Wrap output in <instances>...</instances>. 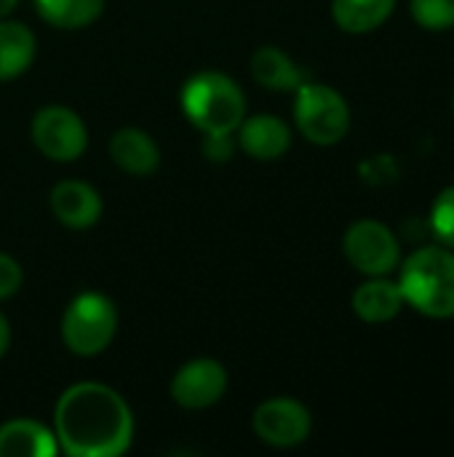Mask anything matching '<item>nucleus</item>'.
Here are the masks:
<instances>
[{
    "instance_id": "obj_1",
    "label": "nucleus",
    "mask_w": 454,
    "mask_h": 457,
    "mask_svg": "<svg viewBox=\"0 0 454 457\" xmlns=\"http://www.w3.org/2000/svg\"><path fill=\"white\" fill-rule=\"evenodd\" d=\"M51 428L64 455L120 457L134 442V412L115 388L83 380L62 391Z\"/></svg>"
},
{
    "instance_id": "obj_2",
    "label": "nucleus",
    "mask_w": 454,
    "mask_h": 457,
    "mask_svg": "<svg viewBox=\"0 0 454 457\" xmlns=\"http://www.w3.org/2000/svg\"><path fill=\"white\" fill-rule=\"evenodd\" d=\"M185 118L201 134H235L246 118V96L238 80L219 70H201L190 75L179 91Z\"/></svg>"
},
{
    "instance_id": "obj_3",
    "label": "nucleus",
    "mask_w": 454,
    "mask_h": 457,
    "mask_svg": "<svg viewBox=\"0 0 454 457\" xmlns=\"http://www.w3.org/2000/svg\"><path fill=\"white\" fill-rule=\"evenodd\" d=\"M404 303L428 319H454V249L420 246L399 276Z\"/></svg>"
},
{
    "instance_id": "obj_4",
    "label": "nucleus",
    "mask_w": 454,
    "mask_h": 457,
    "mask_svg": "<svg viewBox=\"0 0 454 457\" xmlns=\"http://www.w3.org/2000/svg\"><path fill=\"white\" fill-rule=\"evenodd\" d=\"M118 308L102 292H80L62 313L59 335L72 356L94 359L104 353L118 335Z\"/></svg>"
},
{
    "instance_id": "obj_5",
    "label": "nucleus",
    "mask_w": 454,
    "mask_h": 457,
    "mask_svg": "<svg viewBox=\"0 0 454 457\" xmlns=\"http://www.w3.org/2000/svg\"><path fill=\"white\" fill-rule=\"evenodd\" d=\"M294 123L310 145L332 147L351 131V107L337 88L305 80L294 91Z\"/></svg>"
},
{
    "instance_id": "obj_6",
    "label": "nucleus",
    "mask_w": 454,
    "mask_h": 457,
    "mask_svg": "<svg viewBox=\"0 0 454 457\" xmlns=\"http://www.w3.org/2000/svg\"><path fill=\"white\" fill-rule=\"evenodd\" d=\"M29 137L40 155L54 163H72L88 147V129L83 118L67 104H45L32 115Z\"/></svg>"
},
{
    "instance_id": "obj_7",
    "label": "nucleus",
    "mask_w": 454,
    "mask_h": 457,
    "mask_svg": "<svg viewBox=\"0 0 454 457\" xmlns=\"http://www.w3.org/2000/svg\"><path fill=\"white\" fill-rule=\"evenodd\" d=\"M348 262L364 276H391L401 262L396 233L380 220H356L343 238Z\"/></svg>"
},
{
    "instance_id": "obj_8",
    "label": "nucleus",
    "mask_w": 454,
    "mask_h": 457,
    "mask_svg": "<svg viewBox=\"0 0 454 457\" xmlns=\"http://www.w3.org/2000/svg\"><path fill=\"white\" fill-rule=\"evenodd\" d=\"M254 436L276 450H292L308 442L313 431L310 410L292 396H273L262 402L252 415Z\"/></svg>"
},
{
    "instance_id": "obj_9",
    "label": "nucleus",
    "mask_w": 454,
    "mask_h": 457,
    "mask_svg": "<svg viewBox=\"0 0 454 457\" xmlns=\"http://www.w3.org/2000/svg\"><path fill=\"white\" fill-rule=\"evenodd\" d=\"M230 378L222 361L217 359H193L187 364H182L169 386L171 399L190 412H201L209 410L214 404L222 402V396L227 394Z\"/></svg>"
},
{
    "instance_id": "obj_10",
    "label": "nucleus",
    "mask_w": 454,
    "mask_h": 457,
    "mask_svg": "<svg viewBox=\"0 0 454 457\" xmlns=\"http://www.w3.org/2000/svg\"><path fill=\"white\" fill-rule=\"evenodd\" d=\"M48 206H51V214L59 220V225H64L67 230H88L104 214L102 195L96 193L94 185H88L83 179L56 182L51 187Z\"/></svg>"
},
{
    "instance_id": "obj_11",
    "label": "nucleus",
    "mask_w": 454,
    "mask_h": 457,
    "mask_svg": "<svg viewBox=\"0 0 454 457\" xmlns=\"http://www.w3.org/2000/svg\"><path fill=\"white\" fill-rule=\"evenodd\" d=\"M238 147L254 161H278L292 147V129L286 120L270 112L246 115L235 129Z\"/></svg>"
},
{
    "instance_id": "obj_12",
    "label": "nucleus",
    "mask_w": 454,
    "mask_h": 457,
    "mask_svg": "<svg viewBox=\"0 0 454 457\" xmlns=\"http://www.w3.org/2000/svg\"><path fill=\"white\" fill-rule=\"evenodd\" d=\"M110 158L112 163L131 174V177H150L161 166V147L158 142L136 126H123L110 137Z\"/></svg>"
},
{
    "instance_id": "obj_13",
    "label": "nucleus",
    "mask_w": 454,
    "mask_h": 457,
    "mask_svg": "<svg viewBox=\"0 0 454 457\" xmlns=\"http://www.w3.org/2000/svg\"><path fill=\"white\" fill-rule=\"evenodd\" d=\"M56 455H59V445L51 426L32 418H13L0 426V457Z\"/></svg>"
},
{
    "instance_id": "obj_14",
    "label": "nucleus",
    "mask_w": 454,
    "mask_h": 457,
    "mask_svg": "<svg viewBox=\"0 0 454 457\" xmlns=\"http://www.w3.org/2000/svg\"><path fill=\"white\" fill-rule=\"evenodd\" d=\"M353 313L367 324H385L393 321L404 311V295L396 281H388L385 276H369L356 292H353Z\"/></svg>"
},
{
    "instance_id": "obj_15",
    "label": "nucleus",
    "mask_w": 454,
    "mask_h": 457,
    "mask_svg": "<svg viewBox=\"0 0 454 457\" xmlns=\"http://www.w3.org/2000/svg\"><path fill=\"white\" fill-rule=\"evenodd\" d=\"M252 78L270 91H297L305 83L302 67L278 46H260L249 59Z\"/></svg>"
},
{
    "instance_id": "obj_16",
    "label": "nucleus",
    "mask_w": 454,
    "mask_h": 457,
    "mask_svg": "<svg viewBox=\"0 0 454 457\" xmlns=\"http://www.w3.org/2000/svg\"><path fill=\"white\" fill-rule=\"evenodd\" d=\"M37 54L35 32L24 21L0 19V83L21 78Z\"/></svg>"
},
{
    "instance_id": "obj_17",
    "label": "nucleus",
    "mask_w": 454,
    "mask_h": 457,
    "mask_svg": "<svg viewBox=\"0 0 454 457\" xmlns=\"http://www.w3.org/2000/svg\"><path fill=\"white\" fill-rule=\"evenodd\" d=\"M396 0H332V19L348 35L375 32L393 13Z\"/></svg>"
},
{
    "instance_id": "obj_18",
    "label": "nucleus",
    "mask_w": 454,
    "mask_h": 457,
    "mask_svg": "<svg viewBox=\"0 0 454 457\" xmlns=\"http://www.w3.org/2000/svg\"><path fill=\"white\" fill-rule=\"evenodd\" d=\"M107 0H32L37 16L56 29H83L94 24Z\"/></svg>"
},
{
    "instance_id": "obj_19",
    "label": "nucleus",
    "mask_w": 454,
    "mask_h": 457,
    "mask_svg": "<svg viewBox=\"0 0 454 457\" xmlns=\"http://www.w3.org/2000/svg\"><path fill=\"white\" fill-rule=\"evenodd\" d=\"M409 11L412 19L431 32L454 27V0H409Z\"/></svg>"
},
{
    "instance_id": "obj_20",
    "label": "nucleus",
    "mask_w": 454,
    "mask_h": 457,
    "mask_svg": "<svg viewBox=\"0 0 454 457\" xmlns=\"http://www.w3.org/2000/svg\"><path fill=\"white\" fill-rule=\"evenodd\" d=\"M431 230L433 236L444 244L454 249V185L442 190L439 198L433 201V209H431Z\"/></svg>"
},
{
    "instance_id": "obj_21",
    "label": "nucleus",
    "mask_w": 454,
    "mask_h": 457,
    "mask_svg": "<svg viewBox=\"0 0 454 457\" xmlns=\"http://www.w3.org/2000/svg\"><path fill=\"white\" fill-rule=\"evenodd\" d=\"M21 284H24V270H21V265H19L11 254L0 252V300L13 297V295L21 289Z\"/></svg>"
},
{
    "instance_id": "obj_22",
    "label": "nucleus",
    "mask_w": 454,
    "mask_h": 457,
    "mask_svg": "<svg viewBox=\"0 0 454 457\" xmlns=\"http://www.w3.org/2000/svg\"><path fill=\"white\" fill-rule=\"evenodd\" d=\"M235 150V142H233V134H203V155L209 161H227Z\"/></svg>"
},
{
    "instance_id": "obj_23",
    "label": "nucleus",
    "mask_w": 454,
    "mask_h": 457,
    "mask_svg": "<svg viewBox=\"0 0 454 457\" xmlns=\"http://www.w3.org/2000/svg\"><path fill=\"white\" fill-rule=\"evenodd\" d=\"M8 348H11V324H8L5 313L0 311V359L8 353Z\"/></svg>"
},
{
    "instance_id": "obj_24",
    "label": "nucleus",
    "mask_w": 454,
    "mask_h": 457,
    "mask_svg": "<svg viewBox=\"0 0 454 457\" xmlns=\"http://www.w3.org/2000/svg\"><path fill=\"white\" fill-rule=\"evenodd\" d=\"M19 5V0H0V19L11 16V11Z\"/></svg>"
}]
</instances>
